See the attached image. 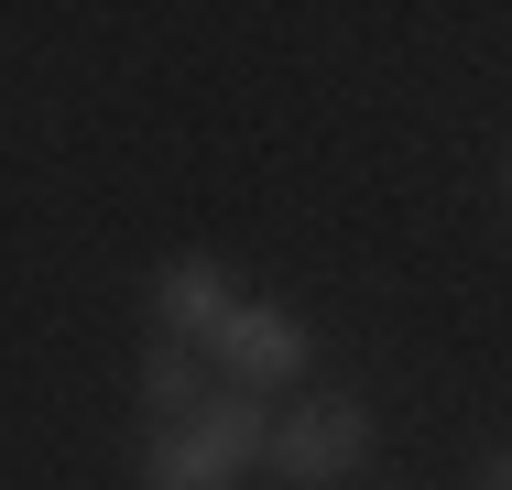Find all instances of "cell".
<instances>
[{"label":"cell","mask_w":512,"mask_h":490,"mask_svg":"<svg viewBox=\"0 0 512 490\" xmlns=\"http://www.w3.org/2000/svg\"><path fill=\"white\" fill-rule=\"evenodd\" d=\"M273 458V414L251 403V392H207L186 425H153V458H142V480L153 490H229L240 469H262Z\"/></svg>","instance_id":"obj_1"},{"label":"cell","mask_w":512,"mask_h":490,"mask_svg":"<svg viewBox=\"0 0 512 490\" xmlns=\"http://www.w3.org/2000/svg\"><path fill=\"white\" fill-rule=\"evenodd\" d=\"M371 458V403H349V392H306L295 414H273V480L284 490H338L349 469Z\"/></svg>","instance_id":"obj_2"},{"label":"cell","mask_w":512,"mask_h":490,"mask_svg":"<svg viewBox=\"0 0 512 490\" xmlns=\"http://www.w3.org/2000/svg\"><path fill=\"white\" fill-rule=\"evenodd\" d=\"M207 371H229V392H251V403H262L273 382H295V371H306V327H295L284 305H251V294H240V305H229V327L207 338Z\"/></svg>","instance_id":"obj_3"},{"label":"cell","mask_w":512,"mask_h":490,"mask_svg":"<svg viewBox=\"0 0 512 490\" xmlns=\"http://www.w3.org/2000/svg\"><path fill=\"white\" fill-rule=\"evenodd\" d=\"M229 305H240V284H229L218 251H175V262L153 273V316H164V338H186V349H207V338L229 327Z\"/></svg>","instance_id":"obj_4"},{"label":"cell","mask_w":512,"mask_h":490,"mask_svg":"<svg viewBox=\"0 0 512 490\" xmlns=\"http://www.w3.org/2000/svg\"><path fill=\"white\" fill-rule=\"evenodd\" d=\"M142 403L164 414V425H186L207 403V349H186V338H153L142 349Z\"/></svg>","instance_id":"obj_5"},{"label":"cell","mask_w":512,"mask_h":490,"mask_svg":"<svg viewBox=\"0 0 512 490\" xmlns=\"http://www.w3.org/2000/svg\"><path fill=\"white\" fill-rule=\"evenodd\" d=\"M480 490H512V447H502V458H480Z\"/></svg>","instance_id":"obj_6"},{"label":"cell","mask_w":512,"mask_h":490,"mask_svg":"<svg viewBox=\"0 0 512 490\" xmlns=\"http://www.w3.org/2000/svg\"><path fill=\"white\" fill-rule=\"evenodd\" d=\"M502 196H512V175H502Z\"/></svg>","instance_id":"obj_7"}]
</instances>
